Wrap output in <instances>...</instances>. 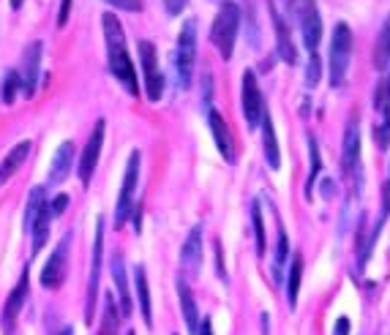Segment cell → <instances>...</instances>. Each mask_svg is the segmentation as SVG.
Listing matches in <instances>:
<instances>
[{"label": "cell", "instance_id": "obj_37", "mask_svg": "<svg viewBox=\"0 0 390 335\" xmlns=\"http://www.w3.org/2000/svg\"><path fill=\"white\" fill-rule=\"evenodd\" d=\"M213 248H216V265H218V278H221V281H227V270H224V254H221V243L216 240V243H213Z\"/></svg>", "mask_w": 390, "mask_h": 335}, {"label": "cell", "instance_id": "obj_32", "mask_svg": "<svg viewBox=\"0 0 390 335\" xmlns=\"http://www.w3.org/2000/svg\"><path fill=\"white\" fill-rule=\"evenodd\" d=\"M286 265V234L279 227V243H276V262H273V276L276 281H282V267Z\"/></svg>", "mask_w": 390, "mask_h": 335}, {"label": "cell", "instance_id": "obj_43", "mask_svg": "<svg viewBox=\"0 0 390 335\" xmlns=\"http://www.w3.org/2000/svg\"><path fill=\"white\" fill-rule=\"evenodd\" d=\"M60 335H74V327H63V330H60Z\"/></svg>", "mask_w": 390, "mask_h": 335}, {"label": "cell", "instance_id": "obj_2", "mask_svg": "<svg viewBox=\"0 0 390 335\" xmlns=\"http://www.w3.org/2000/svg\"><path fill=\"white\" fill-rule=\"evenodd\" d=\"M194 66H196V19H186L183 28H180V33H177L175 44V74L180 90L191 88Z\"/></svg>", "mask_w": 390, "mask_h": 335}, {"label": "cell", "instance_id": "obj_25", "mask_svg": "<svg viewBox=\"0 0 390 335\" xmlns=\"http://www.w3.org/2000/svg\"><path fill=\"white\" fill-rule=\"evenodd\" d=\"M50 229H52V215H50V208H44L41 215L33 221V227H30V237H33V254H38L41 248L47 246V240H50Z\"/></svg>", "mask_w": 390, "mask_h": 335}, {"label": "cell", "instance_id": "obj_42", "mask_svg": "<svg viewBox=\"0 0 390 335\" xmlns=\"http://www.w3.org/2000/svg\"><path fill=\"white\" fill-rule=\"evenodd\" d=\"M22 3H25V0H11V8H14V11H19V8H22Z\"/></svg>", "mask_w": 390, "mask_h": 335}, {"label": "cell", "instance_id": "obj_18", "mask_svg": "<svg viewBox=\"0 0 390 335\" xmlns=\"http://www.w3.org/2000/svg\"><path fill=\"white\" fill-rule=\"evenodd\" d=\"M341 166H344V175L347 177H355L357 166H360V131H357V123H350L347 131H344Z\"/></svg>", "mask_w": 390, "mask_h": 335}, {"label": "cell", "instance_id": "obj_16", "mask_svg": "<svg viewBox=\"0 0 390 335\" xmlns=\"http://www.w3.org/2000/svg\"><path fill=\"white\" fill-rule=\"evenodd\" d=\"M74 153H77V150H74V142H60V144H57L52 164H50V175H47V186H50V188L60 186V183L71 175V169H74Z\"/></svg>", "mask_w": 390, "mask_h": 335}, {"label": "cell", "instance_id": "obj_29", "mask_svg": "<svg viewBox=\"0 0 390 335\" xmlns=\"http://www.w3.org/2000/svg\"><path fill=\"white\" fill-rule=\"evenodd\" d=\"M308 153H311V169H308V180H306V199H311L314 183H317L319 169H322V159H319V147L314 137H308Z\"/></svg>", "mask_w": 390, "mask_h": 335}, {"label": "cell", "instance_id": "obj_22", "mask_svg": "<svg viewBox=\"0 0 390 335\" xmlns=\"http://www.w3.org/2000/svg\"><path fill=\"white\" fill-rule=\"evenodd\" d=\"M134 286H137V300H140V311L145 324L150 327L153 324V302H150V286H147V276H145V267H134Z\"/></svg>", "mask_w": 390, "mask_h": 335}, {"label": "cell", "instance_id": "obj_30", "mask_svg": "<svg viewBox=\"0 0 390 335\" xmlns=\"http://www.w3.org/2000/svg\"><path fill=\"white\" fill-rule=\"evenodd\" d=\"M17 90H19V71L9 69L6 74H3V88H0V98H3V104L6 106L14 104Z\"/></svg>", "mask_w": 390, "mask_h": 335}, {"label": "cell", "instance_id": "obj_36", "mask_svg": "<svg viewBox=\"0 0 390 335\" xmlns=\"http://www.w3.org/2000/svg\"><path fill=\"white\" fill-rule=\"evenodd\" d=\"M71 6H74V0H60V14H57V28H66V25H69Z\"/></svg>", "mask_w": 390, "mask_h": 335}, {"label": "cell", "instance_id": "obj_41", "mask_svg": "<svg viewBox=\"0 0 390 335\" xmlns=\"http://www.w3.org/2000/svg\"><path fill=\"white\" fill-rule=\"evenodd\" d=\"M202 330H196V335H213V327H211V319L205 317L202 319V324H199Z\"/></svg>", "mask_w": 390, "mask_h": 335}, {"label": "cell", "instance_id": "obj_34", "mask_svg": "<svg viewBox=\"0 0 390 335\" xmlns=\"http://www.w3.org/2000/svg\"><path fill=\"white\" fill-rule=\"evenodd\" d=\"M104 3H109L118 11H131V14L142 11V0H104Z\"/></svg>", "mask_w": 390, "mask_h": 335}, {"label": "cell", "instance_id": "obj_7", "mask_svg": "<svg viewBox=\"0 0 390 335\" xmlns=\"http://www.w3.org/2000/svg\"><path fill=\"white\" fill-rule=\"evenodd\" d=\"M289 8H292V14L298 17V25H301L303 41H306L308 52L314 55L319 41H322V19H319L317 0H292Z\"/></svg>", "mask_w": 390, "mask_h": 335}, {"label": "cell", "instance_id": "obj_44", "mask_svg": "<svg viewBox=\"0 0 390 335\" xmlns=\"http://www.w3.org/2000/svg\"><path fill=\"white\" fill-rule=\"evenodd\" d=\"M213 3H218V6H221V3H227V0H213Z\"/></svg>", "mask_w": 390, "mask_h": 335}, {"label": "cell", "instance_id": "obj_33", "mask_svg": "<svg viewBox=\"0 0 390 335\" xmlns=\"http://www.w3.org/2000/svg\"><path fill=\"white\" fill-rule=\"evenodd\" d=\"M319 71H322V66H319V57H317V52H314L311 55V60H308V66H306V85H308V88H317Z\"/></svg>", "mask_w": 390, "mask_h": 335}, {"label": "cell", "instance_id": "obj_38", "mask_svg": "<svg viewBox=\"0 0 390 335\" xmlns=\"http://www.w3.org/2000/svg\"><path fill=\"white\" fill-rule=\"evenodd\" d=\"M164 8H167L169 17H177L186 8V0H164Z\"/></svg>", "mask_w": 390, "mask_h": 335}, {"label": "cell", "instance_id": "obj_8", "mask_svg": "<svg viewBox=\"0 0 390 335\" xmlns=\"http://www.w3.org/2000/svg\"><path fill=\"white\" fill-rule=\"evenodd\" d=\"M140 60H142V74H145V93L147 101H159L164 96V74L159 69V52L150 41H140Z\"/></svg>", "mask_w": 390, "mask_h": 335}, {"label": "cell", "instance_id": "obj_45", "mask_svg": "<svg viewBox=\"0 0 390 335\" xmlns=\"http://www.w3.org/2000/svg\"><path fill=\"white\" fill-rule=\"evenodd\" d=\"M126 335H137V333H126Z\"/></svg>", "mask_w": 390, "mask_h": 335}, {"label": "cell", "instance_id": "obj_26", "mask_svg": "<svg viewBox=\"0 0 390 335\" xmlns=\"http://www.w3.org/2000/svg\"><path fill=\"white\" fill-rule=\"evenodd\" d=\"M44 208H47V191L41 186H35L33 191L28 194V205H25V232H30L33 221L41 215Z\"/></svg>", "mask_w": 390, "mask_h": 335}, {"label": "cell", "instance_id": "obj_6", "mask_svg": "<svg viewBox=\"0 0 390 335\" xmlns=\"http://www.w3.org/2000/svg\"><path fill=\"white\" fill-rule=\"evenodd\" d=\"M101 262H104V218L96 221L93 234V256H90V276H88V305H85V322L93 324L96 300H99V283H101Z\"/></svg>", "mask_w": 390, "mask_h": 335}, {"label": "cell", "instance_id": "obj_13", "mask_svg": "<svg viewBox=\"0 0 390 335\" xmlns=\"http://www.w3.org/2000/svg\"><path fill=\"white\" fill-rule=\"evenodd\" d=\"M28 289H30V273H28V267H25V270H22V276H19L17 286H14V289H11V295L6 297L3 314H0V324H3V330H6V333H11V330H14L17 317L22 314V308H25V302H28Z\"/></svg>", "mask_w": 390, "mask_h": 335}, {"label": "cell", "instance_id": "obj_14", "mask_svg": "<svg viewBox=\"0 0 390 335\" xmlns=\"http://www.w3.org/2000/svg\"><path fill=\"white\" fill-rule=\"evenodd\" d=\"M180 267L189 278L199 276V270H202V224H196L194 229L189 232L186 243L180 248Z\"/></svg>", "mask_w": 390, "mask_h": 335}, {"label": "cell", "instance_id": "obj_17", "mask_svg": "<svg viewBox=\"0 0 390 335\" xmlns=\"http://www.w3.org/2000/svg\"><path fill=\"white\" fill-rule=\"evenodd\" d=\"M208 125H211V134H213V140H216L218 153L224 156L227 164H235V144H232V134H230V128H227V120H224L213 106L208 109Z\"/></svg>", "mask_w": 390, "mask_h": 335}, {"label": "cell", "instance_id": "obj_24", "mask_svg": "<svg viewBox=\"0 0 390 335\" xmlns=\"http://www.w3.org/2000/svg\"><path fill=\"white\" fill-rule=\"evenodd\" d=\"M374 69L379 74H385L390 69V14L379 30V38H377V47H374Z\"/></svg>", "mask_w": 390, "mask_h": 335}, {"label": "cell", "instance_id": "obj_27", "mask_svg": "<svg viewBox=\"0 0 390 335\" xmlns=\"http://www.w3.org/2000/svg\"><path fill=\"white\" fill-rule=\"evenodd\" d=\"M118 324H121V311H118L115 295H106L104 297V317H101L99 335H118Z\"/></svg>", "mask_w": 390, "mask_h": 335}, {"label": "cell", "instance_id": "obj_12", "mask_svg": "<svg viewBox=\"0 0 390 335\" xmlns=\"http://www.w3.org/2000/svg\"><path fill=\"white\" fill-rule=\"evenodd\" d=\"M104 128H106L104 118L96 120L93 134L88 137V144H85V150H82V159H79V183H82V186H90V177H93L96 166H99L101 147H104Z\"/></svg>", "mask_w": 390, "mask_h": 335}, {"label": "cell", "instance_id": "obj_40", "mask_svg": "<svg viewBox=\"0 0 390 335\" xmlns=\"http://www.w3.org/2000/svg\"><path fill=\"white\" fill-rule=\"evenodd\" d=\"M333 194H336V183H333V180H322V196L330 199Z\"/></svg>", "mask_w": 390, "mask_h": 335}, {"label": "cell", "instance_id": "obj_20", "mask_svg": "<svg viewBox=\"0 0 390 335\" xmlns=\"http://www.w3.org/2000/svg\"><path fill=\"white\" fill-rule=\"evenodd\" d=\"M112 281L118 289V311L121 317H131L134 305H131V292H128V281H126V265L121 256H112Z\"/></svg>", "mask_w": 390, "mask_h": 335}, {"label": "cell", "instance_id": "obj_11", "mask_svg": "<svg viewBox=\"0 0 390 335\" xmlns=\"http://www.w3.org/2000/svg\"><path fill=\"white\" fill-rule=\"evenodd\" d=\"M41 55H44V44L33 41L28 44L25 57H22V71H19V90L25 98H33L38 90V76H41Z\"/></svg>", "mask_w": 390, "mask_h": 335}, {"label": "cell", "instance_id": "obj_39", "mask_svg": "<svg viewBox=\"0 0 390 335\" xmlns=\"http://www.w3.org/2000/svg\"><path fill=\"white\" fill-rule=\"evenodd\" d=\"M333 335H350V319H347V317L336 319V327H333Z\"/></svg>", "mask_w": 390, "mask_h": 335}, {"label": "cell", "instance_id": "obj_19", "mask_svg": "<svg viewBox=\"0 0 390 335\" xmlns=\"http://www.w3.org/2000/svg\"><path fill=\"white\" fill-rule=\"evenodd\" d=\"M30 150H33L30 142H19V144H14V147L6 153V159L0 161V186H6L11 177L17 175V169L28 161Z\"/></svg>", "mask_w": 390, "mask_h": 335}, {"label": "cell", "instance_id": "obj_21", "mask_svg": "<svg viewBox=\"0 0 390 335\" xmlns=\"http://www.w3.org/2000/svg\"><path fill=\"white\" fill-rule=\"evenodd\" d=\"M177 297H180V308H183V319H186V327L189 333L196 335L199 330V317H196V300H194V292L186 278H177Z\"/></svg>", "mask_w": 390, "mask_h": 335}, {"label": "cell", "instance_id": "obj_35", "mask_svg": "<svg viewBox=\"0 0 390 335\" xmlns=\"http://www.w3.org/2000/svg\"><path fill=\"white\" fill-rule=\"evenodd\" d=\"M47 208H50V215H52V218L63 215V212H66V208H69V196H66V194H57L52 202H47Z\"/></svg>", "mask_w": 390, "mask_h": 335}, {"label": "cell", "instance_id": "obj_28", "mask_svg": "<svg viewBox=\"0 0 390 335\" xmlns=\"http://www.w3.org/2000/svg\"><path fill=\"white\" fill-rule=\"evenodd\" d=\"M301 276H303V259L301 256H295V259H292V267H289V276H286V302H289V308H295V305H298Z\"/></svg>", "mask_w": 390, "mask_h": 335}, {"label": "cell", "instance_id": "obj_5", "mask_svg": "<svg viewBox=\"0 0 390 335\" xmlns=\"http://www.w3.org/2000/svg\"><path fill=\"white\" fill-rule=\"evenodd\" d=\"M140 164H142V153L134 150L128 156L126 164V175H123V186H121V196H118V205H115V229H121L128 215L134 210V194H137V183H140Z\"/></svg>", "mask_w": 390, "mask_h": 335}, {"label": "cell", "instance_id": "obj_15", "mask_svg": "<svg viewBox=\"0 0 390 335\" xmlns=\"http://www.w3.org/2000/svg\"><path fill=\"white\" fill-rule=\"evenodd\" d=\"M267 11H270V17H273V28H276V47H279V57H282L284 63L295 66V63H298V50H295V41H292V33H289V28H286L284 17L276 11L273 0H267Z\"/></svg>", "mask_w": 390, "mask_h": 335}, {"label": "cell", "instance_id": "obj_10", "mask_svg": "<svg viewBox=\"0 0 390 335\" xmlns=\"http://www.w3.org/2000/svg\"><path fill=\"white\" fill-rule=\"evenodd\" d=\"M243 118H246L248 128H257L265 118V98H262V90L257 85V74L254 71H243Z\"/></svg>", "mask_w": 390, "mask_h": 335}, {"label": "cell", "instance_id": "obj_3", "mask_svg": "<svg viewBox=\"0 0 390 335\" xmlns=\"http://www.w3.org/2000/svg\"><path fill=\"white\" fill-rule=\"evenodd\" d=\"M238 28H240V8L238 3H221L218 14L213 19V28H211V41L213 47L218 50V55L224 60H230L232 52H235V38H238Z\"/></svg>", "mask_w": 390, "mask_h": 335}, {"label": "cell", "instance_id": "obj_1", "mask_svg": "<svg viewBox=\"0 0 390 335\" xmlns=\"http://www.w3.org/2000/svg\"><path fill=\"white\" fill-rule=\"evenodd\" d=\"M101 28H104L109 74L115 76V82H121V88H123L128 96H137V93H140L137 69H134L128 47H126V33H123L121 19L115 17V14H104V17H101Z\"/></svg>", "mask_w": 390, "mask_h": 335}, {"label": "cell", "instance_id": "obj_9", "mask_svg": "<svg viewBox=\"0 0 390 335\" xmlns=\"http://www.w3.org/2000/svg\"><path fill=\"white\" fill-rule=\"evenodd\" d=\"M69 248H71V234H66L55 251L50 254L47 265L41 270V286L44 289H60L66 281V267H69Z\"/></svg>", "mask_w": 390, "mask_h": 335}, {"label": "cell", "instance_id": "obj_31", "mask_svg": "<svg viewBox=\"0 0 390 335\" xmlns=\"http://www.w3.org/2000/svg\"><path fill=\"white\" fill-rule=\"evenodd\" d=\"M251 224H254V234H257V256H265V224H262L260 202H251Z\"/></svg>", "mask_w": 390, "mask_h": 335}, {"label": "cell", "instance_id": "obj_4", "mask_svg": "<svg viewBox=\"0 0 390 335\" xmlns=\"http://www.w3.org/2000/svg\"><path fill=\"white\" fill-rule=\"evenodd\" d=\"M352 60V30L347 22H338L330 38V60H328V74H330V88H341L350 71Z\"/></svg>", "mask_w": 390, "mask_h": 335}, {"label": "cell", "instance_id": "obj_23", "mask_svg": "<svg viewBox=\"0 0 390 335\" xmlns=\"http://www.w3.org/2000/svg\"><path fill=\"white\" fill-rule=\"evenodd\" d=\"M262 144H265V161L270 169H279L282 166V153H279V140H276V128H273V120L265 112L262 118Z\"/></svg>", "mask_w": 390, "mask_h": 335}]
</instances>
